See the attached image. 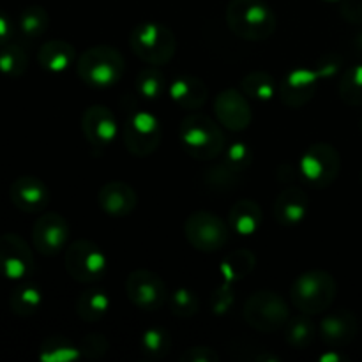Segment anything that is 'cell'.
Returning a JSON list of instances; mask_svg holds the SVG:
<instances>
[{
  "label": "cell",
  "mask_w": 362,
  "mask_h": 362,
  "mask_svg": "<svg viewBox=\"0 0 362 362\" xmlns=\"http://www.w3.org/2000/svg\"><path fill=\"white\" fill-rule=\"evenodd\" d=\"M253 148L246 141H232L223 152V163L235 173H244L253 165Z\"/></svg>",
  "instance_id": "d590c367"
},
{
  "label": "cell",
  "mask_w": 362,
  "mask_h": 362,
  "mask_svg": "<svg viewBox=\"0 0 362 362\" xmlns=\"http://www.w3.org/2000/svg\"><path fill=\"white\" fill-rule=\"evenodd\" d=\"M9 198L18 211L25 214H39L49 205L52 194L39 177L21 175L9 186Z\"/></svg>",
  "instance_id": "e0dca14e"
},
{
  "label": "cell",
  "mask_w": 362,
  "mask_h": 362,
  "mask_svg": "<svg viewBox=\"0 0 362 362\" xmlns=\"http://www.w3.org/2000/svg\"><path fill=\"white\" fill-rule=\"evenodd\" d=\"M49 27V14L42 6H28L18 14L16 28L20 35L27 41H35L42 37Z\"/></svg>",
  "instance_id": "4316f807"
},
{
  "label": "cell",
  "mask_w": 362,
  "mask_h": 362,
  "mask_svg": "<svg viewBox=\"0 0 362 362\" xmlns=\"http://www.w3.org/2000/svg\"><path fill=\"white\" fill-rule=\"evenodd\" d=\"M28 69V53L18 42L0 46V73L7 78H20Z\"/></svg>",
  "instance_id": "1f68e13d"
},
{
  "label": "cell",
  "mask_w": 362,
  "mask_h": 362,
  "mask_svg": "<svg viewBox=\"0 0 362 362\" xmlns=\"http://www.w3.org/2000/svg\"><path fill=\"white\" fill-rule=\"evenodd\" d=\"M327 2H338V0H327Z\"/></svg>",
  "instance_id": "f6af8a7d"
},
{
  "label": "cell",
  "mask_w": 362,
  "mask_h": 362,
  "mask_svg": "<svg viewBox=\"0 0 362 362\" xmlns=\"http://www.w3.org/2000/svg\"><path fill=\"white\" fill-rule=\"evenodd\" d=\"M66 271L74 281L90 283L99 281L108 271V258L101 246L88 239H78L66 247L64 255Z\"/></svg>",
  "instance_id": "30bf717a"
},
{
  "label": "cell",
  "mask_w": 362,
  "mask_h": 362,
  "mask_svg": "<svg viewBox=\"0 0 362 362\" xmlns=\"http://www.w3.org/2000/svg\"><path fill=\"white\" fill-rule=\"evenodd\" d=\"M214 115L225 129L240 133L253 122L250 98L239 88H225L214 98Z\"/></svg>",
  "instance_id": "9a60e30c"
},
{
  "label": "cell",
  "mask_w": 362,
  "mask_h": 362,
  "mask_svg": "<svg viewBox=\"0 0 362 362\" xmlns=\"http://www.w3.org/2000/svg\"><path fill=\"white\" fill-rule=\"evenodd\" d=\"M76 60V48L64 39H49L37 49V62L45 71L53 74L64 73Z\"/></svg>",
  "instance_id": "7402d4cb"
},
{
  "label": "cell",
  "mask_w": 362,
  "mask_h": 362,
  "mask_svg": "<svg viewBox=\"0 0 362 362\" xmlns=\"http://www.w3.org/2000/svg\"><path fill=\"white\" fill-rule=\"evenodd\" d=\"M110 296L103 288H88L78 296L76 315L81 322L95 324L101 322L110 311Z\"/></svg>",
  "instance_id": "cb8c5ba5"
},
{
  "label": "cell",
  "mask_w": 362,
  "mask_h": 362,
  "mask_svg": "<svg viewBox=\"0 0 362 362\" xmlns=\"http://www.w3.org/2000/svg\"><path fill=\"white\" fill-rule=\"evenodd\" d=\"M14 32H16V25L13 23V20L9 18V14L4 13V11L0 9V46L11 42Z\"/></svg>",
  "instance_id": "b9f144b4"
},
{
  "label": "cell",
  "mask_w": 362,
  "mask_h": 362,
  "mask_svg": "<svg viewBox=\"0 0 362 362\" xmlns=\"http://www.w3.org/2000/svg\"><path fill=\"white\" fill-rule=\"evenodd\" d=\"M338 283L327 271H306L293 279L290 286V303L304 315H320L334 304Z\"/></svg>",
  "instance_id": "277c9868"
},
{
  "label": "cell",
  "mask_w": 362,
  "mask_h": 362,
  "mask_svg": "<svg viewBox=\"0 0 362 362\" xmlns=\"http://www.w3.org/2000/svg\"><path fill=\"white\" fill-rule=\"evenodd\" d=\"M81 356L80 346L64 336H49L39 346V361L42 362H74Z\"/></svg>",
  "instance_id": "f546056e"
},
{
  "label": "cell",
  "mask_w": 362,
  "mask_h": 362,
  "mask_svg": "<svg viewBox=\"0 0 362 362\" xmlns=\"http://www.w3.org/2000/svg\"><path fill=\"white\" fill-rule=\"evenodd\" d=\"M356 48L362 53V28H361V32L357 34V37H356Z\"/></svg>",
  "instance_id": "ee69618b"
},
{
  "label": "cell",
  "mask_w": 362,
  "mask_h": 362,
  "mask_svg": "<svg viewBox=\"0 0 362 362\" xmlns=\"http://www.w3.org/2000/svg\"><path fill=\"white\" fill-rule=\"evenodd\" d=\"M80 352L81 356L87 357L90 361L103 359V357L108 354L110 350V341L103 334H98V332H90V334L83 336L80 341Z\"/></svg>",
  "instance_id": "f35d334b"
},
{
  "label": "cell",
  "mask_w": 362,
  "mask_h": 362,
  "mask_svg": "<svg viewBox=\"0 0 362 362\" xmlns=\"http://www.w3.org/2000/svg\"><path fill=\"white\" fill-rule=\"evenodd\" d=\"M331 350H332L331 354H324V356L320 357L322 362H341V361H345V357L339 356V354H336L334 349H331Z\"/></svg>",
  "instance_id": "7bdbcfd3"
},
{
  "label": "cell",
  "mask_w": 362,
  "mask_h": 362,
  "mask_svg": "<svg viewBox=\"0 0 362 362\" xmlns=\"http://www.w3.org/2000/svg\"><path fill=\"white\" fill-rule=\"evenodd\" d=\"M318 334L322 341L331 349H341L350 345L359 334V322L354 313L346 310L334 311V313L324 317L318 325Z\"/></svg>",
  "instance_id": "ac0fdd59"
},
{
  "label": "cell",
  "mask_w": 362,
  "mask_h": 362,
  "mask_svg": "<svg viewBox=\"0 0 362 362\" xmlns=\"http://www.w3.org/2000/svg\"><path fill=\"white\" fill-rule=\"evenodd\" d=\"M244 320L258 332H276L290 320V306L274 290H258L243 308Z\"/></svg>",
  "instance_id": "ba28073f"
},
{
  "label": "cell",
  "mask_w": 362,
  "mask_h": 362,
  "mask_svg": "<svg viewBox=\"0 0 362 362\" xmlns=\"http://www.w3.org/2000/svg\"><path fill=\"white\" fill-rule=\"evenodd\" d=\"M285 341L293 350H306L313 345L317 338V327L310 315L300 313L299 317H290L285 327Z\"/></svg>",
  "instance_id": "f1b7e54d"
},
{
  "label": "cell",
  "mask_w": 362,
  "mask_h": 362,
  "mask_svg": "<svg viewBox=\"0 0 362 362\" xmlns=\"http://www.w3.org/2000/svg\"><path fill=\"white\" fill-rule=\"evenodd\" d=\"M361 182H362V168H361Z\"/></svg>",
  "instance_id": "bcb514c9"
},
{
  "label": "cell",
  "mask_w": 362,
  "mask_h": 362,
  "mask_svg": "<svg viewBox=\"0 0 362 362\" xmlns=\"http://www.w3.org/2000/svg\"><path fill=\"white\" fill-rule=\"evenodd\" d=\"M126 296L144 311H159L168 304V288L163 278L147 269H136L126 278Z\"/></svg>",
  "instance_id": "7c38bea8"
},
{
  "label": "cell",
  "mask_w": 362,
  "mask_h": 362,
  "mask_svg": "<svg viewBox=\"0 0 362 362\" xmlns=\"http://www.w3.org/2000/svg\"><path fill=\"white\" fill-rule=\"evenodd\" d=\"M161 124L154 113L140 108L129 110L122 127V140L131 156L147 158L154 154L161 145Z\"/></svg>",
  "instance_id": "9c48e42d"
},
{
  "label": "cell",
  "mask_w": 362,
  "mask_h": 362,
  "mask_svg": "<svg viewBox=\"0 0 362 362\" xmlns=\"http://www.w3.org/2000/svg\"><path fill=\"white\" fill-rule=\"evenodd\" d=\"M361 131H362V120H361Z\"/></svg>",
  "instance_id": "7dc6e473"
},
{
  "label": "cell",
  "mask_w": 362,
  "mask_h": 362,
  "mask_svg": "<svg viewBox=\"0 0 362 362\" xmlns=\"http://www.w3.org/2000/svg\"><path fill=\"white\" fill-rule=\"evenodd\" d=\"M168 95L179 108L197 112L207 103L209 88L202 78L193 74H180L168 83Z\"/></svg>",
  "instance_id": "44dd1931"
},
{
  "label": "cell",
  "mask_w": 362,
  "mask_h": 362,
  "mask_svg": "<svg viewBox=\"0 0 362 362\" xmlns=\"http://www.w3.org/2000/svg\"><path fill=\"white\" fill-rule=\"evenodd\" d=\"M338 94L349 106H362V64L350 66L341 74L338 83Z\"/></svg>",
  "instance_id": "836d02e7"
},
{
  "label": "cell",
  "mask_w": 362,
  "mask_h": 362,
  "mask_svg": "<svg viewBox=\"0 0 362 362\" xmlns=\"http://www.w3.org/2000/svg\"><path fill=\"white\" fill-rule=\"evenodd\" d=\"M42 304V292L37 285L23 283L9 293V310L20 318H28L39 311Z\"/></svg>",
  "instance_id": "83f0119b"
},
{
  "label": "cell",
  "mask_w": 362,
  "mask_h": 362,
  "mask_svg": "<svg viewBox=\"0 0 362 362\" xmlns=\"http://www.w3.org/2000/svg\"><path fill=\"white\" fill-rule=\"evenodd\" d=\"M35 260L30 246L18 233L0 235V276L9 281H23L34 272Z\"/></svg>",
  "instance_id": "4fadbf2b"
},
{
  "label": "cell",
  "mask_w": 362,
  "mask_h": 362,
  "mask_svg": "<svg viewBox=\"0 0 362 362\" xmlns=\"http://www.w3.org/2000/svg\"><path fill=\"white\" fill-rule=\"evenodd\" d=\"M226 25L244 41H265L278 28V18L265 0H230Z\"/></svg>",
  "instance_id": "6da1fadb"
},
{
  "label": "cell",
  "mask_w": 362,
  "mask_h": 362,
  "mask_svg": "<svg viewBox=\"0 0 362 362\" xmlns=\"http://www.w3.org/2000/svg\"><path fill=\"white\" fill-rule=\"evenodd\" d=\"M179 138L184 152L197 161H214L226 148L221 124L198 112L180 120Z\"/></svg>",
  "instance_id": "7a4b0ae2"
},
{
  "label": "cell",
  "mask_w": 362,
  "mask_h": 362,
  "mask_svg": "<svg viewBox=\"0 0 362 362\" xmlns=\"http://www.w3.org/2000/svg\"><path fill=\"white\" fill-rule=\"evenodd\" d=\"M237 299V293L233 290L232 283L223 281V285H219L214 292L211 293V311L216 317H223V315L228 313L233 308Z\"/></svg>",
  "instance_id": "74e56055"
},
{
  "label": "cell",
  "mask_w": 362,
  "mask_h": 362,
  "mask_svg": "<svg viewBox=\"0 0 362 362\" xmlns=\"http://www.w3.org/2000/svg\"><path fill=\"white\" fill-rule=\"evenodd\" d=\"M126 73V60L115 46L95 45L85 49L76 60V74L94 88L113 87Z\"/></svg>",
  "instance_id": "5b68a950"
},
{
  "label": "cell",
  "mask_w": 362,
  "mask_h": 362,
  "mask_svg": "<svg viewBox=\"0 0 362 362\" xmlns=\"http://www.w3.org/2000/svg\"><path fill=\"white\" fill-rule=\"evenodd\" d=\"M172 349V338L166 329L148 327L140 336V350L147 359H163Z\"/></svg>",
  "instance_id": "d6a6232c"
},
{
  "label": "cell",
  "mask_w": 362,
  "mask_h": 362,
  "mask_svg": "<svg viewBox=\"0 0 362 362\" xmlns=\"http://www.w3.org/2000/svg\"><path fill=\"white\" fill-rule=\"evenodd\" d=\"M187 243L202 253H216L230 240V226L219 216L209 211H197L184 223Z\"/></svg>",
  "instance_id": "8fae6325"
},
{
  "label": "cell",
  "mask_w": 362,
  "mask_h": 362,
  "mask_svg": "<svg viewBox=\"0 0 362 362\" xmlns=\"http://www.w3.org/2000/svg\"><path fill=\"white\" fill-rule=\"evenodd\" d=\"M255 267H257V257H255L253 251L233 250L232 253L223 258L219 272L226 283L233 285V283L246 279L255 271Z\"/></svg>",
  "instance_id": "d4e9b609"
},
{
  "label": "cell",
  "mask_w": 362,
  "mask_h": 362,
  "mask_svg": "<svg viewBox=\"0 0 362 362\" xmlns=\"http://www.w3.org/2000/svg\"><path fill=\"white\" fill-rule=\"evenodd\" d=\"M168 310L172 311L173 317L186 320V318L194 317L198 313V310H200V299H198V296L191 288L180 286V288H175L173 292H170Z\"/></svg>",
  "instance_id": "e575fe53"
},
{
  "label": "cell",
  "mask_w": 362,
  "mask_h": 362,
  "mask_svg": "<svg viewBox=\"0 0 362 362\" xmlns=\"http://www.w3.org/2000/svg\"><path fill=\"white\" fill-rule=\"evenodd\" d=\"M299 179L313 189H325L338 179L341 156L331 144L318 141L310 145L297 163Z\"/></svg>",
  "instance_id": "52a82bcc"
},
{
  "label": "cell",
  "mask_w": 362,
  "mask_h": 362,
  "mask_svg": "<svg viewBox=\"0 0 362 362\" xmlns=\"http://www.w3.org/2000/svg\"><path fill=\"white\" fill-rule=\"evenodd\" d=\"M264 212L255 200H239L228 212V226L237 235H255L260 230Z\"/></svg>",
  "instance_id": "603a6c76"
},
{
  "label": "cell",
  "mask_w": 362,
  "mask_h": 362,
  "mask_svg": "<svg viewBox=\"0 0 362 362\" xmlns=\"http://www.w3.org/2000/svg\"><path fill=\"white\" fill-rule=\"evenodd\" d=\"M98 205L112 218H126L136 209L138 194L124 180H110L99 189Z\"/></svg>",
  "instance_id": "d6986e66"
},
{
  "label": "cell",
  "mask_w": 362,
  "mask_h": 362,
  "mask_svg": "<svg viewBox=\"0 0 362 362\" xmlns=\"http://www.w3.org/2000/svg\"><path fill=\"white\" fill-rule=\"evenodd\" d=\"M339 67H341V57L329 55L320 60L317 69L310 67L292 69L279 83L278 98L288 108H303L315 98L320 81L334 76Z\"/></svg>",
  "instance_id": "3957f363"
},
{
  "label": "cell",
  "mask_w": 362,
  "mask_h": 362,
  "mask_svg": "<svg viewBox=\"0 0 362 362\" xmlns=\"http://www.w3.org/2000/svg\"><path fill=\"white\" fill-rule=\"evenodd\" d=\"M180 362H219V354L212 346H189L180 354Z\"/></svg>",
  "instance_id": "ab89813d"
},
{
  "label": "cell",
  "mask_w": 362,
  "mask_h": 362,
  "mask_svg": "<svg viewBox=\"0 0 362 362\" xmlns=\"http://www.w3.org/2000/svg\"><path fill=\"white\" fill-rule=\"evenodd\" d=\"M341 14L349 23H362V0H345Z\"/></svg>",
  "instance_id": "60d3db41"
},
{
  "label": "cell",
  "mask_w": 362,
  "mask_h": 362,
  "mask_svg": "<svg viewBox=\"0 0 362 362\" xmlns=\"http://www.w3.org/2000/svg\"><path fill=\"white\" fill-rule=\"evenodd\" d=\"M272 212L279 225H300L310 214V197L303 187L288 186L276 197Z\"/></svg>",
  "instance_id": "ffe728a7"
},
{
  "label": "cell",
  "mask_w": 362,
  "mask_h": 362,
  "mask_svg": "<svg viewBox=\"0 0 362 362\" xmlns=\"http://www.w3.org/2000/svg\"><path fill=\"white\" fill-rule=\"evenodd\" d=\"M69 221L59 212H45L32 226V244L42 257H55L69 246Z\"/></svg>",
  "instance_id": "5bb4252c"
},
{
  "label": "cell",
  "mask_w": 362,
  "mask_h": 362,
  "mask_svg": "<svg viewBox=\"0 0 362 362\" xmlns=\"http://www.w3.org/2000/svg\"><path fill=\"white\" fill-rule=\"evenodd\" d=\"M134 88L141 98L148 99V101H156V99L163 98V94L168 92V80L165 74L159 71V66H151L138 73L136 81H134Z\"/></svg>",
  "instance_id": "4dcf8cb0"
},
{
  "label": "cell",
  "mask_w": 362,
  "mask_h": 362,
  "mask_svg": "<svg viewBox=\"0 0 362 362\" xmlns=\"http://www.w3.org/2000/svg\"><path fill=\"white\" fill-rule=\"evenodd\" d=\"M240 90L253 101H271L278 95L279 83L267 71H253L240 80Z\"/></svg>",
  "instance_id": "484cf974"
},
{
  "label": "cell",
  "mask_w": 362,
  "mask_h": 362,
  "mask_svg": "<svg viewBox=\"0 0 362 362\" xmlns=\"http://www.w3.org/2000/svg\"><path fill=\"white\" fill-rule=\"evenodd\" d=\"M129 48L145 64L165 66L175 57L177 37L161 21H141L131 30Z\"/></svg>",
  "instance_id": "8992f818"
},
{
  "label": "cell",
  "mask_w": 362,
  "mask_h": 362,
  "mask_svg": "<svg viewBox=\"0 0 362 362\" xmlns=\"http://www.w3.org/2000/svg\"><path fill=\"white\" fill-rule=\"evenodd\" d=\"M81 131L94 151H106L119 134V122L108 106L92 105L81 115Z\"/></svg>",
  "instance_id": "2e32d148"
},
{
  "label": "cell",
  "mask_w": 362,
  "mask_h": 362,
  "mask_svg": "<svg viewBox=\"0 0 362 362\" xmlns=\"http://www.w3.org/2000/svg\"><path fill=\"white\" fill-rule=\"evenodd\" d=\"M239 175L240 173L230 170L225 163H216L205 170L204 182L216 191H230L239 184V180H237Z\"/></svg>",
  "instance_id": "8d00e7d4"
}]
</instances>
